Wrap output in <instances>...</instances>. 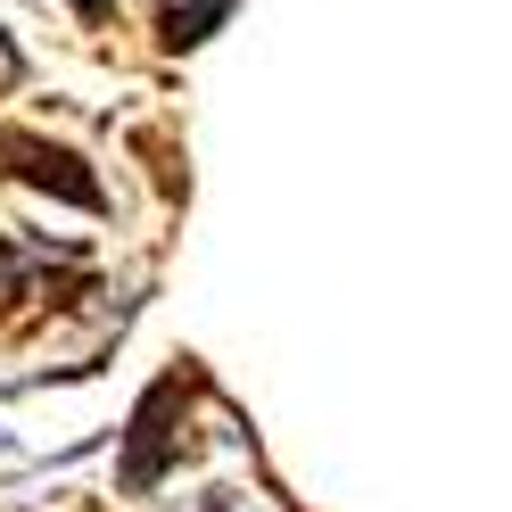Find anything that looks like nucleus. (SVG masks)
Returning <instances> with one entry per match:
<instances>
[{
    "label": "nucleus",
    "mask_w": 512,
    "mask_h": 512,
    "mask_svg": "<svg viewBox=\"0 0 512 512\" xmlns=\"http://www.w3.org/2000/svg\"><path fill=\"white\" fill-rule=\"evenodd\" d=\"M232 9H240V0H174L166 25H157V42H166V50H199V42H207Z\"/></svg>",
    "instance_id": "obj_3"
},
{
    "label": "nucleus",
    "mask_w": 512,
    "mask_h": 512,
    "mask_svg": "<svg viewBox=\"0 0 512 512\" xmlns=\"http://www.w3.org/2000/svg\"><path fill=\"white\" fill-rule=\"evenodd\" d=\"M25 290H34V256H25V248H9V240H0V306H17Z\"/></svg>",
    "instance_id": "obj_4"
},
{
    "label": "nucleus",
    "mask_w": 512,
    "mask_h": 512,
    "mask_svg": "<svg viewBox=\"0 0 512 512\" xmlns=\"http://www.w3.org/2000/svg\"><path fill=\"white\" fill-rule=\"evenodd\" d=\"M108 9H116V0H75V17H91V25H100Z\"/></svg>",
    "instance_id": "obj_5"
},
{
    "label": "nucleus",
    "mask_w": 512,
    "mask_h": 512,
    "mask_svg": "<svg viewBox=\"0 0 512 512\" xmlns=\"http://www.w3.org/2000/svg\"><path fill=\"white\" fill-rule=\"evenodd\" d=\"M207 512H223V504H207Z\"/></svg>",
    "instance_id": "obj_6"
},
{
    "label": "nucleus",
    "mask_w": 512,
    "mask_h": 512,
    "mask_svg": "<svg viewBox=\"0 0 512 512\" xmlns=\"http://www.w3.org/2000/svg\"><path fill=\"white\" fill-rule=\"evenodd\" d=\"M190 389H199V372H166V380H157V389L133 405V422H124V455H116L124 496H149L157 479L182 463V430H174V413L190 405Z\"/></svg>",
    "instance_id": "obj_1"
},
{
    "label": "nucleus",
    "mask_w": 512,
    "mask_h": 512,
    "mask_svg": "<svg viewBox=\"0 0 512 512\" xmlns=\"http://www.w3.org/2000/svg\"><path fill=\"white\" fill-rule=\"evenodd\" d=\"M0 174L34 182V190H50V199H67V207H83V215L108 207L100 174H91L75 149H58V141H42V133H17V124H0Z\"/></svg>",
    "instance_id": "obj_2"
}]
</instances>
